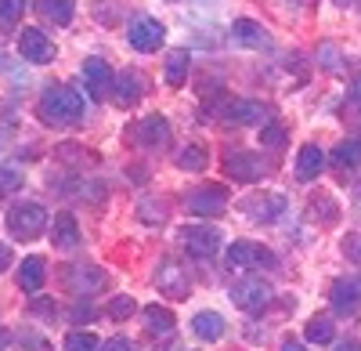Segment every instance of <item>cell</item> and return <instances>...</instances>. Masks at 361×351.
Returning a JSON list of instances; mask_svg holds the SVG:
<instances>
[{
  "instance_id": "83f0119b",
  "label": "cell",
  "mask_w": 361,
  "mask_h": 351,
  "mask_svg": "<svg viewBox=\"0 0 361 351\" xmlns=\"http://www.w3.org/2000/svg\"><path fill=\"white\" fill-rule=\"evenodd\" d=\"M333 163H336L340 170L357 167V163H361V141H343V145H336V149H333Z\"/></svg>"
},
{
  "instance_id": "ba28073f",
  "label": "cell",
  "mask_w": 361,
  "mask_h": 351,
  "mask_svg": "<svg viewBox=\"0 0 361 351\" xmlns=\"http://www.w3.org/2000/svg\"><path fill=\"white\" fill-rule=\"evenodd\" d=\"M228 265H235V268H275L279 261H275V254H271L267 246H257V243H231L228 246Z\"/></svg>"
},
{
  "instance_id": "e575fe53",
  "label": "cell",
  "mask_w": 361,
  "mask_h": 351,
  "mask_svg": "<svg viewBox=\"0 0 361 351\" xmlns=\"http://www.w3.org/2000/svg\"><path fill=\"white\" fill-rule=\"evenodd\" d=\"M322 58H325V62H322L325 69H336V66H340V62H336V47H322Z\"/></svg>"
},
{
  "instance_id": "d590c367",
  "label": "cell",
  "mask_w": 361,
  "mask_h": 351,
  "mask_svg": "<svg viewBox=\"0 0 361 351\" xmlns=\"http://www.w3.org/2000/svg\"><path fill=\"white\" fill-rule=\"evenodd\" d=\"M105 351H130V340H127V337H112V340L105 344Z\"/></svg>"
},
{
  "instance_id": "5b68a950",
  "label": "cell",
  "mask_w": 361,
  "mask_h": 351,
  "mask_svg": "<svg viewBox=\"0 0 361 351\" xmlns=\"http://www.w3.org/2000/svg\"><path fill=\"white\" fill-rule=\"evenodd\" d=\"M224 120L238 124V127H267L271 124V105L253 102V98H235V102L224 105Z\"/></svg>"
},
{
  "instance_id": "4dcf8cb0",
  "label": "cell",
  "mask_w": 361,
  "mask_h": 351,
  "mask_svg": "<svg viewBox=\"0 0 361 351\" xmlns=\"http://www.w3.org/2000/svg\"><path fill=\"white\" fill-rule=\"evenodd\" d=\"M286 141H289V131H286L282 124L271 120L267 127H260V145H264V149H282Z\"/></svg>"
},
{
  "instance_id": "ab89813d",
  "label": "cell",
  "mask_w": 361,
  "mask_h": 351,
  "mask_svg": "<svg viewBox=\"0 0 361 351\" xmlns=\"http://www.w3.org/2000/svg\"><path fill=\"white\" fill-rule=\"evenodd\" d=\"M90 315H94V311H90V304H87V308H83V304H80V308H76V311H73V319H90Z\"/></svg>"
},
{
  "instance_id": "7c38bea8",
  "label": "cell",
  "mask_w": 361,
  "mask_h": 351,
  "mask_svg": "<svg viewBox=\"0 0 361 351\" xmlns=\"http://www.w3.org/2000/svg\"><path fill=\"white\" fill-rule=\"evenodd\" d=\"M145 91H148V80H145L141 73H134V69L116 73V80H112V98H116V105H119V109L137 105Z\"/></svg>"
},
{
  "instance_id": "f546056e",
  "label": "cell",
  "mask_w": 361,
  "mask_h": 351,
  "mask_svg": "<svg viewBox=\"0 0 361 351\" xmlns=\"http://www.w3.org/2000/svg\"><path fill=\"white\" fill-rule=\"evenodd\" d=\"M137 221H145V225H163V221H166L163 199H145V203H137Z\"/></svg>"
},
{
  "instance_id": "5bb4252c",
  "label": "cell",
  "mask_w": 361,
  "mask_h": 351,
  "mask_svg": "<svg viewBox=\"0 0 361 351\" xmlns=\"http://www.w3.org/2000/svg\"><path fill=\"white\" fill-rule=\"evenodd\" d=\"M83 80H87L90 98H98V102H102V98L112 91L116 73H112V66L105 62V58H87V62H83Z\"/></svg>"
},
{
  "instance_id": "4316f807",
  "label": "cell",
  "mask_w": 361,
  "mask_h": 351,
  "mask_svg": "<svg viewBox=\"0 0 361 351\" xmlns=\"http://www.w3.org/2000/svg\"><path fill=\"white\" fill-rule=\"evenodd\" d=\"M333 337H336V326H333L329 315H314L307 323V340L311 344H333Z\"/></svg>"
},
{
  "instance_id": "e0dca14e",
  "label": "cell",
  "mask_w": 361,
  "mask_h": 351,
  "mask_svg": "<svg viewBox=\"0 0 361 351\" xmlns=\"http://www.w3.org/2000/svg\"><path fill=\"white\" fill-rule=\"evenodd\" d=\"M51 243H54V250H76V246H80V225H76V218H73L69 210L54 218V225H51Z\"/></svg>"
},
{
  "instance_id": "8d00e7d4",
  "label": "cell",
  "mask_w": 361,
  "mask_h": 351,
  "mask_svg": "<svg viewBox=\"0 0 361 351\" xmlns=\"http://www.w3.org/2000/svg\"><path fill=\"white\" fill-rule=\"evenodd\" d=\"M8 265H11V250H8L4 243H0V272H4Z\"/></svg>"
},
{
  "instance_id": "9c48e42d",
  "label": "cell",
  "mask_w": 361,
  "mask_h": 351,
  "mask_svg": "<svg viewBox=\"0 0 361 351\" xmlns=\"http://www.w3.org/2000/svg\"><path fill=\"white\" fill-rule=\"evenodd\" d=\"M18 54L25 58L29 66H47L51 58H54V44L51 37L44 33V29H22V37H18Z\"/></svg>"
},
{
  "instance_id": "f1b7e54d",
  "label": "cell",
  "mask_w": 361,
  "mask_h": 351,
  "mask_svg": "<svg viewBox=\"0 0 361 351\" xmlns=\"http://www.w3.org/2000/svg\"><path fill=\"white\" fill-rule=\"evenodd\" d=\"M98 337L90 333V330H73L66 340H62V351H98Z\"/></svg>"
},
{
  "instance_id": "8992f818",
  "label": "cell",
  "mask_w": 361,
  "mask_h": 351,
  "mask_svg": "<svg viewBox=\"0 0 361 351\" xmlns=\"http://www.w3.org/2000/svg\"><path fill=\"white\" fill-rule=\"evenodd\" d=\"M271 294H275V290H271L260 275H250V279L231 286V301L243 308V311H264L271 304Z\"/></svg>"
},
{
  "instance_id": "484cf974",
  "label": "cell",
  "mask_w": 361,
  "mask_h": 351,
  "mask_svg": "<svg viewBox=\"0 0 361 351\" xmlns=\"http://www.w3.org/2000/svg\"><path fill=\"white\" fill-rule=\"evenodd\" d=\"M188 80V51H173L166 58V83L170 87H185Z\"/></svg>"
},
{
  "instance_id": "2e32d148",
  "label": "cell",
  "mask_w": 361,
  "mask_h": 351,
  "mask_svg": "<svg viewBox=\"0 0 361 351\" xmlns=\"http://www.w3.org/2000/svg\"><path fill=\"white\" fill-rule=\"evenodd\" d=\"M329 301H333V308L340 315L357 311V304H361V282L357 279H336L333 290H329Z\"/></svg>"
},
{
  "instance_id": "277c9868",
  "label": "cell",
  "mask_w": 361,
  "mask_h": 351,
  "mask_svg": "<svg viewBox=\"0 0 361 351\" xmlns=\"http://www.w3.org/2000/svg\"><path fill=\"white\" fill-rule=\"evenodd\" d=\"M185 207L195 218H217L228 207V189L224 185H199L185 196Z\"/></svg>"
},
{
  "instance_id": "7bdbcfd3",
  "label": "cell",
  "mask_w": 361,
  "mask_h": 351,
  "mask_svg": "<svg viewBox=\"0 0 361 351\" xmlns=\"http://www.w3.org/2000/svg\"><path fill=\"white\" fill-rule=\"evenodd\" d=\"M0 141H4V134H0Z\"/></svg>"
},
{
  "instance_id": "52a82bcc",
  "label": "cell",
  "mask_w": 361,
  "mask_h": 351,
  "mask_svg": "<svg viewBox=\"0 0 361 351\" xmlns=\"http://www.w3.org/2000/svg\"><path fill=\"white\" fill-rule=\"evenodd\" d=\"M62 279H66V286L73 290V294H80V297L102 294V290L109 286V275L98 265H69Z\"/></svg>"
},
{
  "instance_id": "7402d4cb",
  "label": "cell",
  "mask_w": 361,
  "mask_h": 351,
  "mask_svg": "<svg viewBox=\"0 0 361 351\" xmlns=\"http://www.w3.org/2000/svg\"><path fill=\"white\" fill-rule=\"evenodd\" d=\"M37 11L54 25H69L76 15V0H37Z\"/></svg>"
},
{
  "instance_id": "b9f144b4",
  "label": "cell",
  "mask_w": 361,
  "mask_h": 351,
  "mask_svg": "<svg viewBox=\"0 0 361 351\" xmlns=\"http://www.w3.org/2000/svg\"><path fill=\"white\" fill-rule=\"evenodd\" d=\"M4 344H8V333H4V330H0V347H4Z\"/></svg>"
},
{
  "instance_id": "d6986e66",
  "label": "cell",
  "mask_w": 361,
  "mask_h": 351,
  "mask_svg": "<svg viewBox=\"0 0 361 351\" xmlns=\"http://www.w3.org/2000/svg\"><path fill=\"white\" fill-rule=\"evenodd\" d=\"M322 167H325V153L318 145H304L296 156V182H314L322 174Z\"/></svg>"
},
{
  "instance_id": "f35d334b",
  "label": "cell",
  "mask_w": 361,
  "mask_h": 351,
  "mask_svg": "<svg viewBox=\"0 0 361 351\" xmlns=\"http://www.w3.org/2000/svg\"><path fill=\"white\" fill-rule=\"evenodd\" d=\"M282 351H307V347L300 344V340H286V344H282Z\"/></svg>"
},
{
  "instance_id": "d6a6232c",
  "label": "cell",
  "mask_w": 361,
  "mask_h": 351,
  "mask_svg": "<svg viewBox=\"0 0 361 351\" xmlns=\"http://www.w3.org/2000/svg\"><path fill=\"white\" fill-rule=\"evenodd\" d=\"M25 15V0H0V25H15Z\"/></svg>"
},
{
  "instance_id": "4fadbf2b",
  "label": "cell",
  "mask_w": 361,
  "mask_h": 351,
  "mask_svg": "<svg viewBox=\"0 0 361 351\" xmlns=\"http://www.w3.org/2000/svg\"><path fill=\"white\" fill-rule=\"evenodd\" d=\"M282 210H286L282 192H260V196L243 199V214L253 221H275V218H282Z\"/></svg>"
},
{
  "instance_id": "60d3db41",
  "label": "cell",
  "mask_w": 361,
  "mask_h": 351,
  "mask_svg": "<svg viewBox=\"0 0 361 351\" xmlns=\"http://www.w3.org/2000/svg\"><path fill=\"white\" fill-rule=\"evenodd\" d=\"M354 102H361V80L354 83Z\"/></svg>"
},
{
  "instance_id": "3957f363",
  "label": "cell",
  "mask_w": 361,
  "mask_h": 351,
  "mask_svg": "<svg viewBox=\"0 0 361 351\" xmlns=\"http://www.w3.org/2000/svg\"><path fill=\"white\" fill-rule=\"evenodd\" d=\"M127 40H130L134 51L152 54V51H159V47L166 44V29H163V22L152 18V15H137V18L130 22V29H127Z\"/></svg>"
},
{
  "instance_id": "7a4b0ae2",
  "label": "cell",
  "mask_w": 361,
  "mask_h": 351,
  "mask_svg": "<svg viewBox=\"0 0 361 351\" xmlns=\"http://www.w3.org/2000/svg\"><path fill=\"white\" fill-rule=\"evenodd\" d=\"M4 225H8L11 239L29 243V239H37L40 232L47 228V210L40 207V203H15V207L8 210V218H4Z\"/></svg>"
},
{
  "instance_id": "30bf717a",
  "label": "cell",
  "mask_w": 361,
  "mask_h": 351,
  "mask_svg": "<svg viewBox=\"0 0 361 351\" xmlns=\"http://www.w3.org/2000/svg\"><path fill=\"white\" fill-rule=\"evenodd\" d=\"M224 174L231 182H243V185H253L267 174V163L257 156V153H231L224 160Z\"/></svg>"
},
{
  "instance_id": "cb8c5ba5",
  "label": "cell",
  "mask_w": 361,
  "mask_h": 351,
  "mask_svg": "<svg viewBox=\"0 0 361 351\" xmlns=\"http://www.w3.org/2000/svg\"><path fill=\"white\" fill-rule=\"evenodd\" d=\"M145 326L152 333H170L173 330V311L163 304H145Z\"/></svg>"
},
{
  "instance_id": "836d02e7",
  "label": "cell",
  "mask_w": 361,
  "mask_h": 351,
  "mask_svg": "<svg viewBox=\"0 0 361 351\" xmlns=\"http://www.w3.org/2000/svg\"><path fill=\"white\" fill-rule=\"evenodd\" d=\"M18 189H22V174L15 167H0V199L18 192Z\"/></svg>"
},
{
  "instance_id": "ffe728a7",
  "label": "cell",
  "mask_w": 361,
  "mask_h": 351,
  "mask_svg": "<svg viewBox=\"0 0 361 351\" xmlns=\"http://www.w3.org/2000/svg\"><path fill=\"white\" fill-rule=\"evenodd\" d=\"M231 33H235L238 44H246V47H271L267 29H264L260 22H253V18H238V22L231 25Z\"/></svg>"
},
{
  "instance_id": "44dd1931",
  "label": "cell",
  "mask_w": 361,
  "mask_h": 351,
  "mask_svg": "<svg viewBox=\"0 0 361 351\" xmlns=\"http://www.w3.org/2000/svg\"><path fill=\"white\" fill-rule=\"evenodd\" d=\"M47 279V268H44V257H25L18 265V286L29 290V294H37Z\"/></svg>"
},
{
  "instance_id": "ac0fdd59",
  "label": "cell",
  "mask_w": 361,
  "mask_h": 351,
  "mask_svg": "<svg viewBox=\"0 0 361 351\" xmlns=\"http://www.w3.org/2000/svg\"><path fill=\"white\" fill-rule=\"evenodd\" d=\"M134 138L141 141V145H166L170 141V120L166 116H145V120L134 127Z\"/></svg>"
},
{
  "instance_id": "d4e9b609",
  "label": "cell",
  "mask_w": 361,
  "mask_h": 351,
  "mask_svg": "<svg viewBox=\"0 0 361 351\" xmlns=\"http://www.w3.org/2000/svg\"><path fill=\"white\" fill-rule=\"evenodd\" d=\"M206 163H209V156H206L202 145H185V149L177 153V167H180V170L202 174V170H206Z\"/></svg>"
},
{
  "instance_id": "74e56055",
  "label": "cell",
  "mask_w": 361,
  "mask_h": 351,
  "mask_svg": "<svg viewBox=\"0 0 361 351\" xmlns=\"http://www.w3.org/2000/svg\"><path fill=\"white\" fill-rule=\"evenodd\" d=\"M336 351H361V344L357 340H343V344H336Z\"/></svg>"
},
{
  "instance_id": "9a60e30c",
  "label": "cell",
  "mask_w": 361,
  "mask_h": 351,
  "mask_svg": "<svg viewBox=\"0 0 361 351\" xmlns=\"http://www.w3.org/2000/svg\"><path fill=\"white\" fill-rule=\"evenodd\" d=\"M156 282H159V290H166V294H173V297H192V279L185 275V268L177 265V261H163L159 265V272H156Z\"/></svg>"
},
{
  "instance_id": "6da1fadb",
  "label": "cell",
  "mask_w": 361,
  "mask_h": 351,
  "mask_svg": "<svg viewBox=\"0 0 361 351\" xmlns=\"http://www.w3.org/2000/svg\"><path fill=\"white\" fill-rule=\"evenodd\" d=\"M37 112H40V120L47 127H73L83 116V98L73 91V87H47V91L40 95Z\"/></svg>"
},
{
  "instance_id": "1f68e13d",
  "label": "cell",
  "mask_w": 361,
  "mask_h": 351,
  "mask_svg": "<svg viewBox=\"0 0 361 351\" xmlns=\"http://www.w3.org/2000/svg\"><path fill=\"white\" fill-rule=\"evenodd\" d=\"M134 311H137V304H134V297H127V294H116L112 304H109V315L119 319V323H123V319H130Z\"/></svg>"
},
{
  "instance_id": "603a6c76",
  "label": "cell",
  "mask_w": 361,
  "mask_h": 351,
  "mask_svg": "<svg viewBox=\"0 0 361 351\" xmlns=\"http://www.w3.org/2000/svg\"><path fill=\"white\" fill-rule=\"evenodd\" d=\"M195 333L202 340H221L224 337V315L221 311H199L195 315Z\"/></svg>"
},
{
  "instance_id": "8fae6325",
  "label": "cell",
  "mask_w": 361,
  "mask_h": 351,
  "mask_svg": "<svg viewBox=\"0 0 361 351\" xmlns=\"http://www.w3.org/2000/svg\"><path fill=\"white\" fill-rule=\"evenodd\" d=\"M180 243H185V250L192 257H214L217 246H221V232L214 228H202V225H188V228H180Z\"/></svg>"
}]
</instances>
